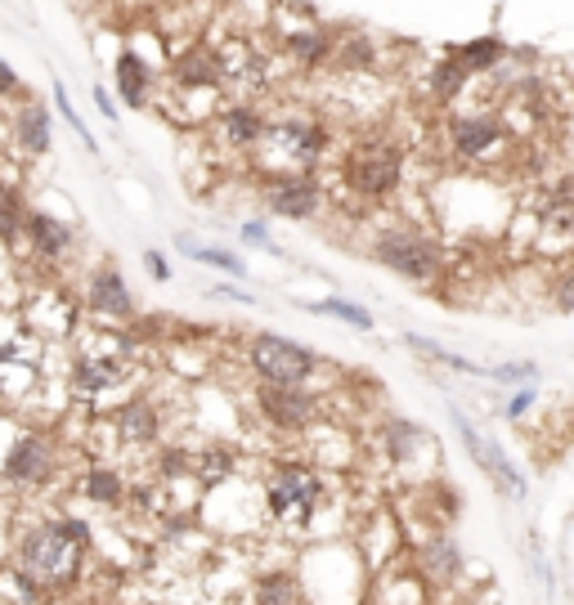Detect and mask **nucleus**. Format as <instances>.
<instances>
[{"instance_id": "1", "label": "nucleus", "mask_w": 574, "mask_h": 605, "mask_svg": "<svg viewBox=\"0 0 574 605\" xmlns=\"http://www.w3.org/2000/svg\"><path fill=\"white\" fill-rule=\"evenodd\" d=\"M94 556V530L77 512H37L14 530L10 565L23 569L50 601H68L85 587Z\"/></svg>"}, {"instance_id": "2", "label": "nucleus", "mask_w": 574, "mask_h": 605, "mask_svg": "<svg viewBox=\"0 0 574 605\" xmlns=\"http://www.w3.org/2000/svg\"><path fill=\"white\" fill-rule=\"evenodd\" d=\"M261 521L288 538H305L319 530L328 512V475L314 457H270L261 466Z\"/></svg>"}, {"instance_id": "3", "label": "nucleus", "mask_w": 574, "mask_h": 605, "mask_svg": "<svg viewBox=\"0 0 574 605\" xmlns=\"http://www.w3.org/2000/svg\"><path fill=\"white\" fill-rule=\"evenodd\" d=\"M135 382V336L127 327L77 332V350L68 363V395L81 409L112 400V391H127Z\"/></svg>"}, {"instance_id": "4", "label": "nucleus", "mask_w": 574, "mask_h": 605, "mask_svg": "<svg viewBox=\"0 0 574 605\" xmlns=\"http://www.w3.org/2000/svg\"><path fill=\"white\" fill-rule=\"evenodd\" d=\"M336 184L364 206H386L409 184V149L386 131H369L336 153Z\"/></svg>"}, {"instance_id": "5", "label": "nucleus", "mask_w": 574, "mask_h": 605, "mask_svg": "<svg viewBox=\"0 0 574 605\" xmlns=\"http://www.w3.org/2000/svg\"><path fill=\"white\" fill-rule=\"evenodd\" d=\"M364 256L373 265H382L386 274L404 279V283H440L444 270H449V248H444V238L417 220H386L369 233L364 242Z\"/></svg>"}, {"instance_id": "6", "label": "nucleus", "mask_w": 574, "mask_h": 605, "mask_svg": "<svg viewBox=\"0 0 574 605\" xmlns=\"http://www.w3.org/2000/svg\"><path fill=\"white\" fill-rule=\"evenodd\" d=\"M336 153V135L323 117L314 112H279L270 117L265 140L256 149L261 175H283V171H319Z\"/></svg>"}, {"instance_id": "7", "label": "nucleus", "mask_w": 574, "mask_h": 605, "mask_svg": "<svg viewBox=\"0 0 574 605\" xmlns=\"http://www.w3.org/2000/svg\"><path fill=\"white\" fill-rule=\"evenodd\" d=\"M68 471V448L59 440V431L50 426H23L14 431V440L0 453V490H10L19 498L46 494L63 480Z\"/></svg>"}, {"instance_id": "8", "label": "nucleus", "mask_w": 574, "mask_h": 605, "mask_svg": "<svg viewBox=\"0 0 574 605\" xmlns=\"http://www.w3.org/2000/svg\"><path fill=\"white\" fill-rule=\"evenodd\" d=\"M243 363L256 386H314L323 373V354L283 332H252L243 345Z\"/></svg>"}, {"instance_id": "9", "label": "nucleus", "mask_w": 574, "mask_h": 605, "mask_svg": "<svg viewBox=\"0 0 574 605\" xmlns=\"http://www.w3.org/2000/svg\"><path fill=\"white\" fill-rule=\"evenodd\" d=\"M444 153L457 167H472V171H494L507 153H512V131L503 112L494 108H472V112H453L444 117Z\"/></svg>"}, {"instance_id": "10", "label": "nucleus", "mask_w": 574, "mask_h": 605, "mask_svg": "<svg viewBox=\"0 0 574 605\" xmlns=\"http://www.w3.org/2000/svg\"><path fill=\"white\" fill-rule=\"evenodd\" d=\"M449 422L457 426V444L467 448L472 466L494 484V494L507 498V503H525V498H530V475L516 466V457L503 448V440H499L494 431L476 426L457 404H449Z\"/></svg>"}, {"instance_id": "11", "label": "nucleus", "mask_w": 574, "mask_h": 605, "mask_svg": "<svg viewBox=\"0 0 574 605\" xmlns=\"http://www.w3.org/2000/svg\"><path fill=\"white\" fill-rule=\"evenodd\" d=\"M252 409L270 426V435L305 440L323 422V391H314V386H256Z\"/></svg>"}, {"instance_id": "12", "label": "nucleus", "mask_w": 574, "mask_h": 605, "mask_svg": "<svg viewBox=\"0 0 574 605\" xmlns=\"http://www.w3.org/2000/svg\"><path fill=\"white\" fill-rule=\"evenodd\" d=\"M77 296H81V310L90 319H99L103 327H131L140 319V301H135V292H131L118 261H94L81 274Z\"/></svg>"}, {"instance_id": "13", "label": "nucleus", "mask_w": 574, "mask_h": 605, "mask_svg": "<svg viewBox=\"0 0 574 605\" xmlns=\"http://www.w3.org/2000/svg\"><path fill=\"white\" fill-rule=\"evenodd\" d=\"M261 206L274 220L288 224H310L328 206V180L323 171H283V175H261Z\"/></svg>"}, {"instance_id": "14", "label": "nucleus", "mask_w": 574, "mask_h": 605, "mask_svg": "<svg viewBox=\"0 0 574 605\" xmlns=\"http://www.w3.org/2000/svg\"><path fill=\"white\" fill-rule=\"evenodd\" d=\"M108 426H112V444L122 453H144L153 457V448L167 440V417H162V404L149 395V391H131L112 404L108 413Z\"/></svg>"}, {"instance_id": "15", "label": "nucleus", "mask_w": 574, "mask_h": 605, "mask_svg": "<svg viewBox=\"0 0 574 605\" xmlns=\"http://www.w3.org/2000/svg\"><path fill=\"white\" fill-rule=\"evenodd\" d=\"M265 127H270V112H261V103H252V99H224L211 112V140L224 153H252L256 158Z\"/></svg>"}, {"instance_id": "16", "label": "nucleus", "mask_w": 574, "mask_h": 605, "mask_svg": "<svg viewBox=\"0 0 574 605\" xmlns=\"http://www.w3.org/2000/svg\"><path fill=\"white\" fill-rule=\"evenodd\" d=\"M409 561H413V569L422 574V583H426L431 592H449V587H457V583L467 578V552H463V543L453 538V530L426 534V538L409 552Z\"/></svg>"}, {"instance_id": "17", "label": "nucleus", "mask_w": 574, "mask_h": 605, "mask_svg": "<svg viewBox=\"0 0 574 605\" xmlns=\"http://www.w3.org/2000/svg\"><path fill=\"white\" fill-rule=\"evenodd\" d=\"M224 54V90H234L239 99H261L274 90V54L252 46V41H234Z\"/></svg>"}, {"instance_id": "18", "label": "nucleus", "mask_w": 574, "mask_h": 605, "mask_svg": "<svg viewBox=\"0 0 574 605\" xmlns=\"http://www.w3.org/2000/svg\"><path fill=\"white\" fill-rule=\"evenodd\" d=\"M23 248H28V256H32L37 265L59 270V265H68V256H72V248H77V229H72L63 215H54V211L32 206V211H28V224H23Z\"/></svg>"}, {"instance_id": "19", "label": "nucleus", "mask_w": 574, "mask_h": 605, "mask_svg": "<svg viewBox=\"0 0 574 605\" xmlns=\"http://www.w3.org/2000/svg\"><path fill=\"white\" fill-rule=\"evenodd\" d=\"M377 453L391 471H417L422 453L435 457V440L413 417H386V422H377Z\"/></svg>"}, {"instance_id": "20", "label": "nucleus", "mask_w": 574, "mask_h": 605, "mask_svg": "<svg viewBox=\"0 0 574 605\" xmlns=\"http://www.w3.org/2000/svg\"><path fill=\"white\" fill-rule=\"evenodd\" d=\"M54 149V117L41 99H23L10 112V153L19 162H41Z\"/></svg>"}, {"instance_id": "21", "label": "nucleus", "mask_w": 574, "mask_h": 605, "mask_svg": "<svg viewBox=\"0 0 574 605\" xmlns=\"http://www.w3.org/2000/svg\"><path fill=\"white\" fill-rule=\"evenodd\" d=\"M131 475L112 462H85L77 466V480H72V494L81 503H90L94 512H122L131 503Z\"/></svg>"}, {"instance_id": "22", "label": "nucleus", "mask_w": 574, "mask_h": 605, "mask_svg": "<svg viewBox=\"0 0 574 605\" xmlns=\"http://www.w3.org/2000/svg\"><path fill=\"white\" fill-rule=\"evenodd\" d=\"M171 81L184 94H220L224 90V54L207 41H193L175 63H171Z\"/></svg>"}, {"instance_id": "23", "label": "nucleus", "mask_w": 574, "mask_h": 605, "mask_svg": "<svg viewBox=\"0 0 574 605\" xmlns=\"http://www.w3.org/2000/svg\"><path fill=\"white\" fill-rule=\"evenodd\" d=\"M279 46H283V54H288L296 68H305V72L332 68V54H336V37H332L323 23H314V19H305V23H296V28H283V32H279Z\"/></svg>"}, {"instance_id": "24", "label": "nucleus", "mask_w": 574, "mask_h": 605, "mask_svg": "<svg viewBox=\"0 0 574 605\" xmlns=\"http://www.w3.org/2000/svg\"><path fill=\"white\" fill-rule=\"evenodd\" d=\"M248 605H314L296 565H265L248 583Z\"/></svg>"}, {"instance_id": "25", "label": "nucleus", "mask_w": 574, "mask_h": 605, "mask_svg": "<svg viewBox=\"0 0 574 605\" xmlns=\"http://www.w3.org/2000/svg\"><path fill=\"white\" fill-rule=\"evenodd\" d=\"M112 85H118V99L135 112H149L153 108V94H158V72L149 59H140L135 50H118L112 59Z\"/></svg>"}, {"instance_id": "26", "label": "nucleus", "mask_w": 574, "mask_h": 605, "mask_svg": "<svg viewBox=\"0 0 574 605\" xmlns=\"http://www.w3.org/2000/svg\"><path fill=\"white\" fill-rule=\"evenodd\" d=\"M476 77H472V68L457 59L453 50H444L431 68H426V94H431V103H440V108H449V103H457L467 94V85H472Z\"/></svg>"}, {"instance_id": "27", "label": "nucleus", "mask_w": 574, "mask_h": 605, "mask_svg": "<svg viewBox=\"0 0 574 605\" xmlns=\"http://www.w3.org/2000/svg\"><path fill=\"white\" fill-rule=\"evenodd\" d=\"M534 220H538L543 233H556V238L574 233V175H556V180L547 184V193H543Z\"/></svg>"}, {"instance_id": "28", "label": "nucleus", "mask_w": 574, "mask_h": 605, "mask_svg": "<svg viewBox=\"0 0 574 605\" xmlns=\"http://www.w3.org/2000/svg\"><path fill=\"white\" fill-rule=\"evenodd\" d=\"M28 211H32V202H28L23 184H19V180H6V175H0V248H6V252H14L19 242H23V224H28Z\"/></svg>"}, {"instance_id": "29", "label": "nucleus", "mask_w": 574, "mask_h": 605, "mask_svg": "<svg viewBox=\"0 0 574 605\" xmlns=\"http://www.w3.org/2000/svg\"><path fill=\"white\" fill-rule=\"evenodd\" d=\"M175 248H180L193 265H207V270H220V274L248 279V261H243L234 248H220V242H202V238H193V233H175Z\"/></svg>"}, {"instance_id": "30", "label": "nucleus", "mask_w": 574, "mask_h": 605, "mask_svg": "<svg viewBox=\"0 0 574 605\" xmlns=\"http://www.w3.org/2000/svg\"><path fill=\"white\" fill-rule=\"evenodd\" d=\"M301 305H305V314L336 319V323H346V327H355V332H373V327H377L373 310L360 305V301H346V296H323V301H301Z\"/></svg>"}, {"instance_id": "31", "label": "nucleus", "mask_w": 574, "mask_h": 605, "mask_svg": "<svg viewBox=\"0 0 574 605\" xmlns=\"http://www.w3.org/2000/svg\"><path fill=\"white\" fill-rule=\"evenodd\" d=\"M453 54L472 68V77H490V72H499V68H503V59H507V41L490 32V37H476V41H467V46H453Z\"/></svg>"}, {"instance_id": "32", "label": "nucleus", "mask_w": 574, "mask_h": 605, "mask_svg": "<svg viewBox=\"0 0 574 605\" xmlns=\"http://www.w3.org/2000/svg\"><path fill=\"white\" fill-rule=\"evenodd\" d=\"M332 68L341 72H373L377 68V41L355 32V37H336V54H332Z\"/></svg>"}, {"instance_id": "33", "label": "nucleus", "mask_w": 574, "mask_h": 605, "mask_svg": "<svg viewBox=\"0 0 574 605\" xmlns=\"http://www.w3.org/2000/svg\"><path fill=\"white\" fill-rule=\"evenodd\" d=\"M490 382H494V386H507V391H516V386H534V382H538V363H534V359L490 363Z\"/></svg>"}, {"instance_id": "34", "label": "nucleus", "mask_w": 574, "mask_h": 605, "mask_svg": "<svg viewBox=\"0 0 574 605\" xmlns=\"http://www.w3.org/2000/svg\"><path fill=\"white\" fill-rule=\"evenodd\" d=\"M54 108H59V117L68 121V131L81 140V149H85V153H99V140L90 135V127L81 121V112L72 108V94H68V85H63V81H54Z\"/></svg>"}, {"instance_id": "35", "label": "nucleus", "mask_w": 574, "mask_h": 605, "mask_svg": "<svg viewBox=\"0 0 574 605\" xmlns=\"http://www.w3.org/2000/svg\"><path fill=\"white\" fill-rule=\"evenodd\" d=\"M547 305L565 319H574V261H565L552 279H547Z\"/></svg>"}, {"instance_id": "36", "label": "nucleus", "mask_w": 574, "mask_h": 605, "mask_svg": "<svg viewBox=\"0 0 574 605\" xmlns=\"http://www.w3.org/2000/svg\"><path fill=\"white\" fill-rule=\"evenodd\" d=\"M239 238L248 242V248H261V252H270V256H283V248H279L274 233H270V220H261V215L243 220V224H239Z\"/></svg>"}, {"instance_id": "37", "label": "nucleus", "mask_w": 574, "mask_h": 605, "mask_svg": "<svg viewBox=\"0 0 574 605\" xmlns=\"http://www.w3.org/2000/svg\"><path fill=\"white\" fill-rule=\"evenodd\" d=\"M534 404H538V382L507 391V400H503V422H525V417L534 413Z\"/></svg>"}, {"instance_id": "38", "label": "nucleus", "mask_w": 574, "mask_h": 605, "mask_svg": "<svg viewBox=\"0 0 574 605\" xmlns=\"http://www.w3.org/2000/svg\"><path fill=\"white\" fill-rule=\"evenodd\" d=\"M404 345L413 354H422L426 363H440V369H444V359H449V345H440L435 336H422V332H404Z\"/></svg>"}, {"instance_id": "39", "label": "nucleus", "mask_w": 574, "mask_h": 605, "mask_svg": "<svg viewBox=\"0 0 574 605\" xmlns=\"http://www.w3.org/2000/svg\"><path fill=\"white\" fill-rule=\"evenodd\" d=\"M0 99H6V103H19V99H32L28 94V85H23V77L6 63V59H0Z\"/></svg>"}, {"instance_id": "40", "label": "nucleus", "mask_w": 574, "mask_h": 605, "mask_svg": "<svg viewBox=\"0 0 574 605\" xmlns=\"http://www.w3.org/2000/svg\"><path fill=\"white\" fill-rule=\"evenodd\" d=\"M140 265H144V274H149L158 288H162V283H171V261H167L158 248H144V252H140Z\"/></svg>"}, {"instance_id": "41", "label": "nucleus", "mask_w": 574, "mask_h": 605, "mask_svg": "<svg viewBox=\"0 0 574 605\" xmlns=\"http://www.w3.org/2000/svg\"><path fill=\"white\" fill-rule=\"evenodd\" d=\"M90 94H94V108H99V117H103V121H122V108H118V94H112V90H103V85H94Z\"/></svg>"}, {"instance_id": "42", "label": "nucleus", "mask_w": 574, "mask_h": 605, "mask_svg": "<svg viewBox=\"0 0 574 605\" xmlns=\"http://www.w3.org/2000/svg\"><path fill=\"white\" fill-rule=\"evenodd\" d=\"M211 296H229V301H243V305H256V296H252V292H243V288H211Z\"/></svg>"}, {"instance_id": "43", "label": "nucleus", "mask_w": 574, "mask_h": 605, "mask_svg": "<svg viewBox=\"0 0 574 605\" xmlns=\"http://www.w3.org/2000/svg\"><path fill=\"white\" fill-rule=\"evenodd\" d=\"M0 153H10V117L0 112Z\"/></svg>"}, {"instance_id": "44", "label": "nucleus", "mask_w": 574, "mask_h": 605, "mask_svg": "<svg viewBox=\"0 0 574 605\" xmlns=\"http://www.w3.org/2000/svg\"><path fill=\"white\" fill-rule=\"evenodd\" d=\"M0 605H14V596L6 592V583H0Z\"/></svg>"}]
</instances>
